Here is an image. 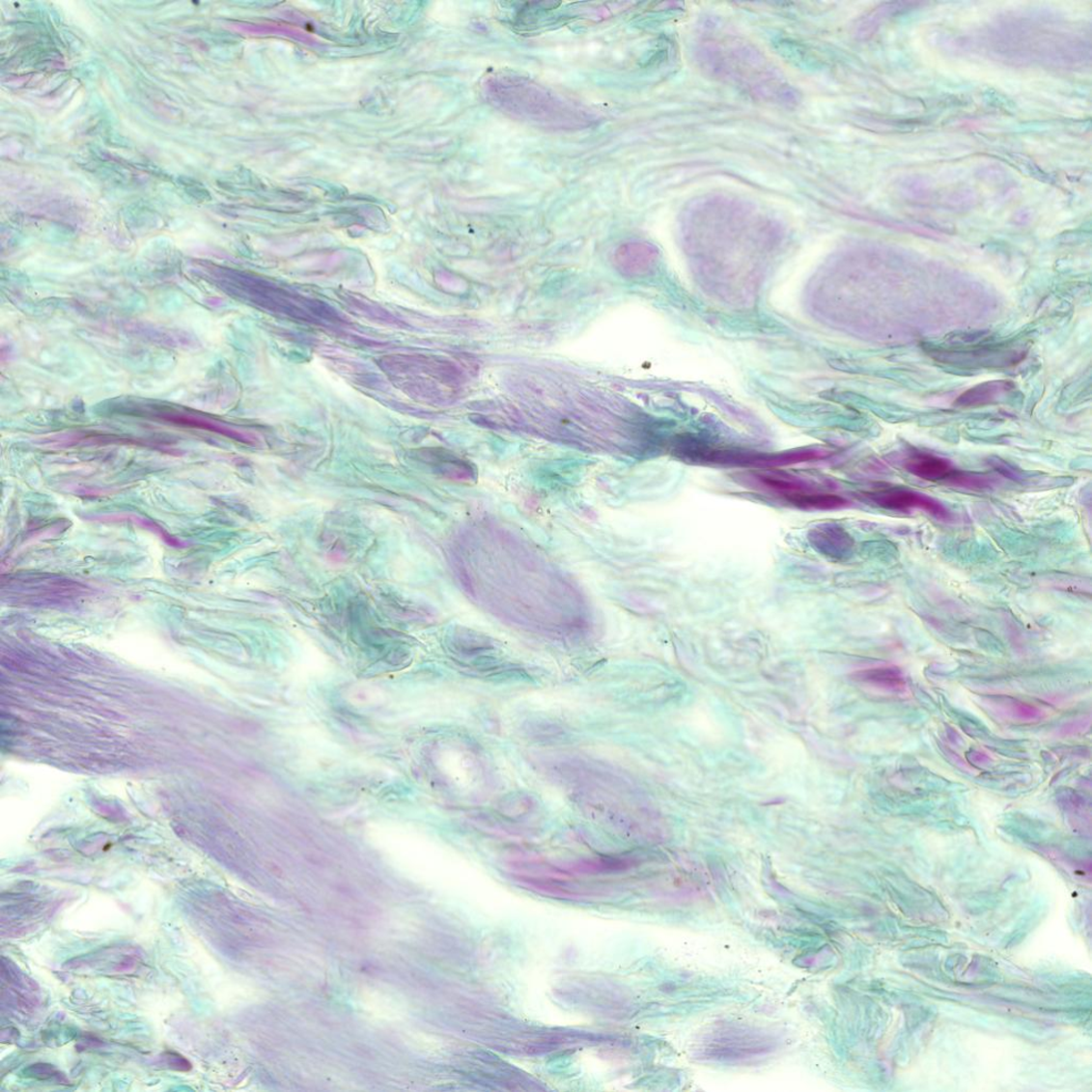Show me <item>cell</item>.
I'll use <instances>...</instances> for the list:
<instances>
[{
    "label": "cell",
    "instance_id": "1",
    "mask_svg": "<svg viewBox=\"0 0 1092 1092\" xmlns=\"http://www.w3.org/2000/svg\"><path fill=\"white\" fill-rule=\"evenodd\" d=\"M484 91L486 98L498 109L539 126L574 129L588 126L594 121L588 110L524 77L489 76Z\"/></svg>",
    "mask_w": 1092,
    "mask_h": 1092
},
{
    "label": "cell",
    "instance_id": "2",
    "mask_svg": "<svg viewBox=\"0 0 1092 1092\" xmlns=\"http://www.w3.org/2000/svg\"><path fill=\"white\" fill-rule=\"evenodd\" d=\"M757 50L750 49L742 42L704 43V57L710 58L714 70L721 77L735 81L750 95L765 98L790 97V89L782 83L779 76L772 73V68L760 57Z\"/></svg>",
    "mask_w": 1092,
    "mask_h": 1092
},
{
    "label": "cell",
    "instance_id": "3",
    "mask_svg": "<svg viewBox=\"0 0 1092 1092\" xmlns=\"http://www.w3.org/2000/svg\"><path fill=\"white\" fill-rule=\"evenodd\" d=\"M771 1041L749 1030H719L704 1041L700 1053L704 1059L733 1061L744 1060L771 1050Z\"/></svg>",
    "mask_w": 1092,
    "mask_h": 1092
},
{
    "label": "cell",
    "instance_id": "4",
    "mask_svg": "<svg viewBox=\"0 0 1092 1092\" xmlns=\"http://www.w3.org/2000/svg\"><path fill=\"white\" fill-rule=\"evenodd\" d=\"M867 497L878 507L892 510V512L908 513L910 510H922L942 522H951V512L937 499L926 494L912 491L908 489H887L882 491L867 493Z\"/></svg>",
    "mask_w": 1092,
    "mask_h": 1092
},
{
    "label": "cell",
    "instance_id": "5",
    "mask_svg": "<svg viewBox=\"0 0 1092 1092\" xmlns=\"http://www.w3.org/2000/svg\"><path fill=\"white\" fill-rule=\"evenodd\" d=\"M808 541L822 556L844 559L852 554L854 540L840 525L825 523L809 530Z\"/></svg>",
    "mask_w": 1092,
    "mask_h": 1092
},
{
    "label": "cell",
    "instance_id": "6",
    "mask_svg": "<svg viewBox=\"0 0 1092 1092\" xmlns=\"http://www.w3.org/2000/svg\"><path fill=\"white\" fill-rule=\"evenodd\" d=\"M742 481L754 488L767 490L771 493L784 496L792 493L819 490L803 478L780 472H761L740 475Z\"/></svg>",
    "mask_w": 1092,
    "mask_h": 1092
},
{
    "label": "cell",
    "instance_id": "7",
    "mask_svg": "<svg viewBox=\"0 0 1092 1092\" xmlns=\"http://www.w3.org/2000/svg\"><path fill=\"white\" fill-rule=\"evenodd\" d=\"M904 467L922 481L943 484L957 471L947 459L927 453H913L906 459Z\"/></svg>",
    "mask_w": 1092,
    "mask_h": 1092
},
{
    "label": "cell",
    "instance_id": "8",
    "mask_svg": "<svg viewBox=\"0 0 1092 1092\" xmlns=\"http://www.w3.org/2000/svg\"><path fill=\"white\" fill-rule=\"evenodd\" d=\"M785 502L790 505L813 512H830V510H838L849 507L851 505L849 499L840 495L822 492L821 490H811V491H803L792 493L782 496Z\"/></svg>",
    "mask_w": 1092,
    "mask_h": 1092
},
{
    "label": "cell",
    "instance_id": "9",
    "mask_svg": "<svg viewBox=\"0 0 1092 1092\" xmlns=\"http://www.w3.org/2000/svg\"><path fill=\"white\" fill-rule=\"evenodd\" d=\"M1009 385L1010 384L1008 382L1003 381L978 385L961 396V398H959V400L957 401V404L963 406L992 404L994 401L997 400L998 396H1001L1010 390Z\"/></svg>",
    "mask_w": 1092,
    "mask_h": 1092
},
{
    "label": "cell",
    "instance_id": "10",
    "mask_svg": "<svg viewBox=\"0 0 1092 1092\" xmlns=\"http://www.w3.org/2000/svg\"><path fill=\"white\" fill-rule=\"evenodd\" d=\"M856 679L887 688H895L903 683L901 672L896 668H873L856 673Z\"/></svg>",
    "mask_w": 1092,
    "mask_h": 1092
},
{
    "label": "cell",
    "instance_id": "11",
    "mask_svg": "<svg viewBox=\"0 0 1092 1092\" xmlns=\"http://www.w3.org/2000/svg\"><path fill=\"white\" fill-rule=\"evenodd\" d=\"M945 485L966 490H972V491H986V490L992 489L995 486V479L985 475L956 471V473L948 479V482Z\"/></svg>",
    "mask_w": 1092,
    "mask_h": 1092
}]
</instances>
